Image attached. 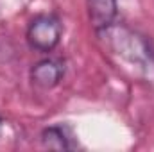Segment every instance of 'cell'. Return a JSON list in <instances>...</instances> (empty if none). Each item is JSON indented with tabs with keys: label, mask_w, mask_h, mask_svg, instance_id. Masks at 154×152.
<instances>
[{
	"label": "cell",
	"mask_w": 154,
	"mask_h": 152,
	"mask_svg": "<svg viewBox=\"0 0 154 152\" xmlns=\"http://www.w3.org/2000/svg\"><path fill=\"white\" fill-rule=\"evenodd\" d=\"M97 36L122 63L142 72L145 77H154V48L142 34L113 23L106 31L97 32Z\"/></svg>",
	"instance_id": "obj_1"
},
{
	"label": "cell",
	"mask_w": 154,
	"mask_h": 152,
	"mask_svg": "<svg viewBox=\"0 0 154 152\" xmlns=\"http://www.w3.org/2000/svg\"><path fill=\"white\" fill-rule=\"evenodd\" d=\"M41 141L47 149H56V150H70L75 145L72 143V134L70 129L65 125H52L41 132Z\"/></svg>",
	"instance_id": "obj_5"
},
{
	"label": "cell",
	"mask_w": 154,
	"mask_h": 152,
	"mask_svg": "<svg viewBox=\"0 0 154 152\" xmlns=\"http://www.w3.org/2000/svg\"><path fill=\"white\" fill-rule=\"evenodd\" d=\"M0 123H2V120H0Z\"/></svg>",
	"instance_id": "obj_6"
},
{
	"label": "cell",
	"mask_w": 154,
	"mask_h": 152,
	"mask_svg": "<svg viewBox=\"0 0 154 152\" xmlns=\"http://www.w3.org/2000/svg\"><path fill=\"white\" fill-rule=\"evenodd\" d=\"M65 75V66L63 63L56 59H43L36 63L31 70V81L34 86L41 90H50L59 84V81Z\"/></svg>",
	"instance_id": "obj_4"
},
{
	"label": "cell",
	"mask_w": 154,
	"mask_h": 152,
	"mask_svg": "<svg viewBox=\"0 0 154 152\" xmlns=\"http://www.w3.org/2000/svg\"><path fill=\"white\" fill-rule=\"evenodd\" d=\"M61 34H63L61 22L52 14H41L29 23L27 41L31 48L38 52H52L59 45Z\"/></svg>",
	"instance_id": "obj_2"
},
{
	"label": "cell",
	"mask_w": 154,
	"mask_h": 152,
	"mask_svg": "<svg viewBox=\"0 0 154 152\" xmlns=\"http://www.w3.org/2000/svg\"><path fill=\"white\" fill-rule=\"evenodd\" d=\"M88 18L95 32H102L111 27L118 14L116 0H86Z\"/></svg>",
	"instance_id": "obj_3"
}]
</instances>
